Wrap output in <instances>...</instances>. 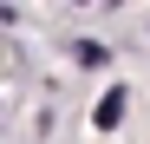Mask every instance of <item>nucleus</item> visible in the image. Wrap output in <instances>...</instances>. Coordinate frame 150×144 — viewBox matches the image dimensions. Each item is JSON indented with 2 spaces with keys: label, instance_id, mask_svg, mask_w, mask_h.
Segmentation results:
<instances>
[{
  "label": "nucleus",
  "instance_id": "f257e3e1",
  "mask_svg": "<svg viewBox=\"0 0 150 144\" xmlns=\"http://www.w3.org/2000/svg\"><path fill=\"white\" fill-rule=\"evenodd\" d=\"M91 118H98V131H111L117 118H124V85H117V92H105V105H98Z\"/></svg>",
  "mask_w": 150,
  "mask_h": 144
},
{
  "label": "nucleus",
  "instance_id": "7ed1b4c3",
  "mask_svg": "<svg viewBox=\"0 0 150 144\" xmlns=\"http://www.w3.org/2000/svg\"><path fill=\"white\" fill-rule=\"evenodd\" d=\"M105 7H124V0H105Z\"/></svg>",
  "mask_w": 150,
  "mask_h": 144
},
{
  "label": "nucleus",
  "instance_id": "f03ea898",
  "mask_svg": "<svg viewBox=\"0 0 150 144\" xmlns=\"http://www.w3.org/2000/svg\"><path fill=\"white\" fill-rule=\"evenodd\" d=\"M72 53H79L85 66H105V59H111V46H98V39H79V46H72Z\"/></svg>",
  "mask_w": 150,
  "mask_h": 144
}]
</instances>
